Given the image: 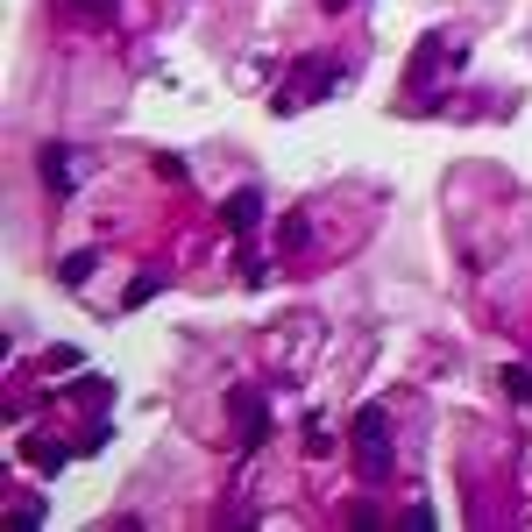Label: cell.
I'll return each mask as SVG.
<instances>
[{
  "mask_svg": "<svg viewBox=\"0 0 532 532\" xmlns=\"http://www.w3.org/2000/svg\"><path fill=\"white\" fill-rule=\"evenodd\" d=\"M341 79H348V64H341V57H298V64H291V79H284V86L270 93V114H298V107H320V100H327V93H334Z\"/></svg>",
  "mask_w": 532,
  "mask_h": 532,
  "instance_id": "6da1fadb",
  "label": "cell"
},
{
  "mask_svg": "<svg viewBox=\"0 0 532 532\" xmlns=\"http://www.w3.org/2000/svg\"><path fill=\"white\" fill-rule=\"evenodd\" d=\"M440 64H469V43H454L447 29L419 36V50L405 57V93H419V107H433V79H440Z\"/></svg>",
  "mask_w": 532,
  "mask_h": 532,
  "instance_id": "7a4b0ae2",
  "label": "cell"
},
{
  "mask_svg": "<svg viewBox=\"0 0 532 532\" xmlns=\"http://www.w3.org/2000/svg\"><path fill=\"white\" fill-rule=\"evenodd\" d=\"M348 440H355V469H362V483H384V476H391V462H398V454H391V433H384V412L362 405Z\"/></svg>",
  "mask_w": 532,
  "mask_h": 532,
  "instance_id": "3957f363",
  "label": "cell"
},
{
  "mask_svg": "<svg viewBox=\"0 0 532 532\" xmlns=\"http://www.w3.org/2000/svg\"><path fill=\"white\" fill-rule=\"evenodd\" d=\"M227 419H235V440H242V454H256L263 440H270V405H263V391H227Z\"/></svg>",
  "mask_w": 532,
  "mask_h": 532,
  "instance_id": "277c9868",
  "label": "cell"
},
{
  "mask_svg": "<svg viewBox=\"0 0 532 532\" xmlns=\"http://www.w3.org/2000/svg\"><path fill=\"white\" fill-rule=\"evenodd\" d=\"M36 178H43L50 199H71V185H79V149L71 142H43L36 149Z\"/></svg>",
  "mask_w": 532,
  "mask_h": 532,
  "instance_id": "5b68a950",
  "label": "cell"
},
{
  "mask_svg": "<svg viewBox=\"0 0 532 532\" xmlns=\"http://www.w3.org/2000/svg\"><path fill=\"white\" fill-rule=\"evenodd\" d=\"M220 220H227V235H256V220H263V192H256V185L227 192V199H220Z\"/></svg>",
  "mask_w": 532,
  "mask_h": 532,
  "instance_id": "8992f818",
  "label": "cell"
},
{
  "mask_svg": "<svg viewBox=\"0 0 532 532\" xmlns=\"http://www.w3.org/2000/svg\"><path fill=\"white\" fill-rule=\"evenodd\" d=\"M22 462H29V469H43V476H57V469L71 462V447H57V440H36V433H29V440H22Z\"/></svg>",
  "mask_w": 532,
  "mask_h": 532,
  "instance_id": "52a82bcc",
  "label": "cell"
},
{
  "mask_svg": "<svg viewBox=\"0 0 532 532\" xmlns=\"http://www.w3.org/2000/svg\"><path fill=\"white\" fill-rule=\"evenodd\" d=\"M93 270H100V249H71V256H57V284H71V291H79Z\"/></svg>",
  "mask_w": 532,
  "mask_h": 532,
  "instance_id": "ba28073f",
  "label": "cell"
},
{
  "mask_svg": "<svg viewBox=\"0 0 532 532\" xmlns=\"http://www.w3.org/2000/svg\"><path fill=\"white\" fill-rule=\"evenodd\" d=\"M64 391L79 398V405H93V412H100V405L114 398V376H79V384H64Z\"/></svg>",
  "mask_w": 532,
  "mask_h": 532,
  "instance_id": "9c48e42d",
  "label": "cell"
},
{
  "mask_svg": "<svg viewBox=\"0 0 532 532\" xmlns=\"http://www.w3.org/2000/svg\"><path fill=\"white\" fill-rule=\"evenodd\" d=\"M497 384H504V398L525 405V398H532V369H525V362H504V369H497Z\"/></svg>",
  "mask_w": 532,
  "mask_h": 532,
  "instance_id": "30bf717a",
  "label": "cell"
},
{
  "mask_svg": "<svg viewBox=\"0 0 532 532\" xmlns=\"http://www.w3.org/2000/svg\"><path fill=\"white\" fill-rule=\"evenodd\" d=\"M277 242H284V249H306V242H313V220H306V213H284V220H277Z\"/></svg>",
  "mask_w": 532,
  "mask_h": 532,
  "instance_id": "8fae6325",
  "label": "cell"
},
{
  "mask_svg": "<svg viewBox=\"0 0 532 532\" xmlns=\"http://www.w3.org/2000/svg\"><path fill=\"white\" fill-rule=\"evenodd\" d=\"M57 8L86 15V22H114V15H121V0H57Z\"/></svg>",
  "mask_w": 532,
  "mask_h": 532,
  "instance_id": "7c38bea8",
  "label": "cell"
},
{
  "mask_svg": "<svg viewBox=\"0 0 532 532\" xmlns=\"http://www.w3.org/2000/svg\"><path fill=\"white\" fill-rule=\"evenodd\" d=\"M157 291H164V277H157V270H142V277L128 284V306H149V298H157Z\"/></svg>",
  "mask_w": 532,
  "mask_h": 532,
  "instance_id": "4fadbf2b",
  "label": "cell"
},
{
  "mask_svg": "<svg viewBox=\"0 0 532 532\" xmlns=\"http://www.w3.org/2000/svg\"><path fill=\"white\" fill-rule=\"evenodd\" d=\"M107 433H114V426H107V419H93V426H86V440H79V454H100V447H107Z\"/></svg>",
  "mask_w": 532,
  "mask_h": 532,
  "instance_id": "5bb4252c",
  "label": "cell"
},
{
  "mask_svg": "<svg viewBox=\"0 0 532 532\" xmlns=\"http://www.w3.org/2000/svg\"><path fill=\"white\" fill-rule=\"evenodd\" d=\"M327 447H334V433H327L320 419H306V454H327Z\"/></svg>",
  "mask_w": 532,
  "mask_h": 532,
  "instance_id": "9a60e30c",
  "label": "cell"
}]
</instances>
